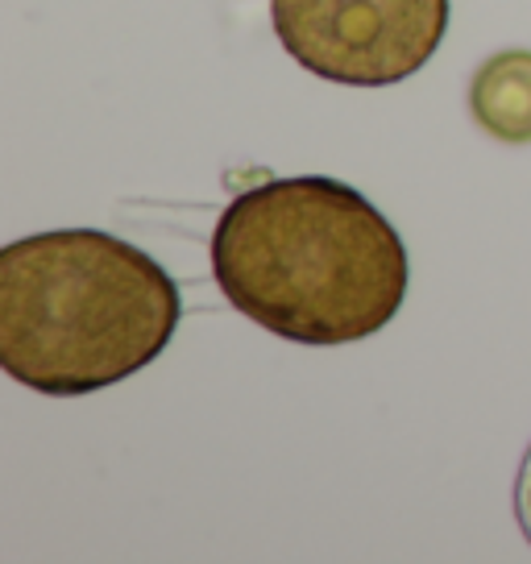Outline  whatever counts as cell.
Wrapping results in <instances>:
<instances>
[{
  "mask_svg": "<svg viewBox=\"0 0 531 564\" xmlns=\"http://www.w3.org/2000/svg\"><path fill=\"white\" fill-rule=\"evenodd\" d=\"M514 523H519L523 540L531 544V444L523 460H519V474H514Z\"/></svg>",
  "mask_w": 531,
  "mask_h": 564,
  "instance_id": "cell-5",
  "label": "cell"
},
{
  "mask_svg": "<svg viewBox=\"0 0 531 564\" xmlns=\"http://www.w3.org/2000/svg\"><path fill=\"white\" fill-rule=\"evenodd\" d=\"M183 319L178 282L105 229H51L0 249V366L75 399L154 366Z\"/></svg>",
  "mask_w": 531,
  "mask_h": 564,
  "instance_id": "cell-2",
  "label": "cell"
},
{
  "mask_svg": "<svg viewBox=\"0 0 531 564\" xmlns=\"http://www.w3.org/2000/svg\"><path fill=\"white\" fill-rule=\"evenodd\" d=\"M474 121L502 145H531V51L490 54L469 84Z\"/></svg>",
  "mask_w": 531,
  "mask_h": 564,
  "instance_id": "cell-4",
  "label": "cell"
},
{
  "mask_svg": "<svg viewBox=\"0 0 531 564\" xmlns=\"http://www.w3.org/2000/svg\"><path fill=\"white\" fill-rule=\"evenodd\" d=\"M220 295L266 333L333 349L382 333L408 300V246L366 195L333 175L266 178L213 229Z\"/></svg>",
  "mask_w": 531,
  "mask_h": 564,
  "instance_id": "cell-1",
  "label": "cell"
},
{
  "mask_svg": "<svg viewBox=\"0 0 531 564\" xmlns=\"http://www.w3.org/2000/svg\"><path fill=\"white\" fill-rule=\"evenodd\" d=\"M283 51L316 79L390 88L432 63L448 0H270Z\"/></svg>",
  "mask_w": 531,
  "mask_h": 564,
  "instance_id": "cell-3",
  "label": "cell"
}]
</instances>
